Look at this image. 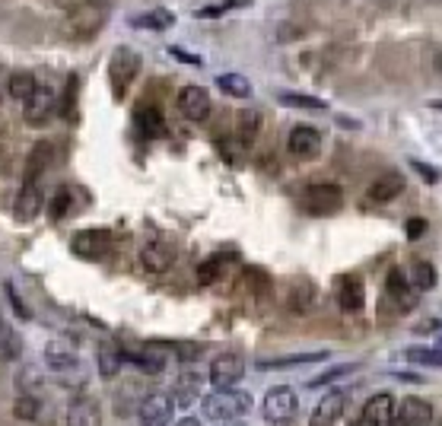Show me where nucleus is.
I'll return each mask as SVG.
<instances>
[{
	"mask_svg": "<svg viewBox=\"0 0 442 426\" xmlns=\"http://www.w3.org/2000/svg\"><path fill=\"white\" fill-rule=\"evenodd\" d=\"M252 407V395L239 388H229V391H213V395L204 398V417L210 423H236L242 413H248Z\"/></svg>",
	"mask_w": 442,
	"mask_h": 426,
	"instance_id": "nucleus-1",
	"label": "nucleus"
},
{
	"mask_svg": "<svg viewBox=\"0 0 442 426\" xmlns=\"http://www.w3.org/2000/svg\"><path fill=\"white\" fill-rule=\"evenodd\" d=\"M140 74V54L128 45H118L108 58V83H112L115 90V99H121L124 92L131 90V83L137 80Z\"/></svg>",
	"mask_w": 442,
	"mask_h": 426,
	"instance_id": "nucleus-2",
	"label": "nucleus"
},
{
	"mask_svg": "<svg viewBox=\"0 0 442 426\" xmlns=\"http://www.w3.org/2000/svg\"><path fill=\"white\" fill-rule=\"evenodd\" d=\"M309 217H331L344 207V191L338 185H309L300 197Z\"/></svg>",
	"mask_w": 442,
	"mask_h": 426,
	"instance_id": "nucleus-3",
	"label": "nucleus"
},
{
	"mask_svg": "<svg viewBox=\"0 0 442 426\" xmlns=\"http://www.w3.org/2000/svg\"><path fill=\"white\" fill-rule=\"evenodd\" d=\"M245 375V359L239 353H220V357L210 359V369H207V379L213 385V391H229L236 388Z\"/></svg>",
	"mask_w": 442,
	"mask_h": 426,
	"instance_id": "nucleus-4",
	"label": "nucleus"
},
{
	"mask_svg": "<svg viewBox=\"0 0 442 426\" xmlns=\"http://www.w3.org/2000/svg\"><path fill=\"white\" fill-rule=\"evenodd\" d=\"M300 411V398L290 385H277V388H270L264 395V404H261V413L268 423H286V420L296 417Z\"/></svg>",
	"mask_w": 442,
	"mask_h": 426,
	"instance_id": "nucleus-5",
	"label": "nucleus"
},
{
	"mask_svg": "<svg viewBox=\"0 0 442 426\" xmlns=\"http://www.w3.org/2000/svg\"><path fill=\"white\" fill-rule=\"evenodd\" d=\"M105 16H108V10H105L102 3H86V7H76V10H70V13H67L64 32H67L70 38H90L92 32L105 23Z\"/></svg>",
	"mask_w": 442,
	"mask_h": 426,
	"instance_id": "nucleus-6",
	"label": "nucleus"
},
{
	"mask_svg": "<svg viewBox=\"0 0 442 426\" xmlns=\"http://www.w3.org/2000/svg\"><path fill=\"white\" fill-rule=\"evenodd\" d=\"M179 112L181 118L188 121H207L210 112H213V99H210V92L204 90V86H185V90L179 92Z\"/></svg>",
	"mask_w": 442,
	"mask_h": 426,
	"instance_id": "nucleus-7",
	"label": "nucleus"
},
{
	"mask_svg": "<svg viewBox=\"0 0 442 426\" xmlns=\"http://www.w3.org/2000/svg\"><path fill=\"white\" fill-rule=\"evenodd\" d=\"M286 150L296 159H315L322 153V134H318V127L296 124L290 131V137H286Z\"/></svg>",
	"mask_w": 442,
	"mask_h": 426,
	"instance_id": "nucleus-8",
	"label": "nucleus"
},
{
	"mask_svg": "<svg viewBox=\"0 0 442 426\" xmlns=\"http://www.w3.org/2000/svg\"><path fill=\"white\" fill-rule=\"evenodd\" d=\"M54 108H58V96H54V90L48 86V83H35V92H32V99L26 102V121H29L32 127H42V124H48V118L54 115Z\"/></svg>",
	"mask_w": 442,
	"mask_h": 426,
	"instance_id": "nucleus-9",
	"label": "nucleus"
},
{
	"mask_svg": "<svg viewBox=\"0 0 442 426\" xmlns=\"http://www.w3.org/2000/svg\"><path fill=\"white\" fill-rule=\"evenodd\" d=\"M137 413H140L143 426H165L172 420V398L165 395V391H150V395L140 401Z\"/></svg>",
	"mask_w": 442,
	"mask_h": 426,
	"instance_id": "nucleus-10",
	"label": "nucleus"
},
{
	"mask_svg": "<svg viewBox=\"0 0 442 426\" xmlns=\"http://www.w3.org/2000/svg\"><path fill=\"white\" fill-rule=\"evenodd\" d=\"M108 245H112V236L105 229H80L70 242L74 254H80V258H102Z\"/></svg>",
	"mask_w": 442,
	"mask_h": 426,
	"instance_id": "nucleus-11",
	"label": "nucleus"
},
{
	"mask_svg": "<svg viewBox=\"0 0 442 426\" xmlns=\"http://www.w3.org/2000/svg\"><path fill=\"white\" fill-rule=\"evenodd\" d=\"M42 204H45V195H42V181H23L19 195H16V204H13L16 220H23V223L35 220L38 210H42Z\"/></svg>",
	"mask_w": 442,
	"mask_h": 426,
	"instance_id": "nucleus-12",
	"label": "nucleus"
},
{
	"mask_svg": "<svg viewBox=\"0 0 442 426\" xmlns=\"http://www.w3.org/2000/svg\"><path fill=\"white\" fill-rule=\"evenodd\" d=\"M363 423L369 426H388L391 420H395V401H391L388 391H379V395H373L366 404H363Z\"/></svg>",
	"mask_w": 442,
	"mask_h": 426,
	"instance_id": "nucleus-13",
	"label": "nucleus"
},
{
	"mask_svg": "<svg viewBox=\"0 0 442 426\" xmlns=\"http://www.w3.org/2000/svg\"><path fill=\"white\" fill-rule=\"evenodd\" d=\"M344 404H347V395H344V391H328L322 401L315 404L309 426H331L334 420L341 417V413H344Z\"/></svg>",
	"mask_w": 442,
	"mask_h": 426,
	"instance_id": "nucleus-14",
	"label": "nucleus"
},
{
	"mask_svg": "<svg viewBox=\"0 0 442 426\" xmlns=\"http://www.w3.org/2000/svg\"><path fill=\"white\" fill-rule=\"evenodd\" d=\"M363 302H366V293H363V280L360 277H341L338 280V306L344 309V312H360Z\"/></svg>",
	"mask_w": 442,
	"mask_h": 426,
	"instance_id": "nucleus-15",
	"label": "nucleus"
},
{
	"mask_svg": "<svg viewBox=\"0 0 442 426\" xmlns=\"http://www.w3.org/2000/svg\"><path fill=\"white\" fill-rule=\"evenodd\" d=\"M398 420L407 426H429L436 420L433 404L423 401V398H404L401 411H398Z\"/></svg>",
	"mask_w": 442,
	"mask_h": 426,
	"instance_id": "nucleus-16",
	"label": "nucleus"
},
{
	"mask_svg": "<svg viewBox=\"0 0 442 426\" xmlns=\"http://www.w3.org/2000/svg\"><path fill=\"white\" fill-rule=\"evenodd\" d=\"M172 261H175V248L165 245V242H150V245H143V252H140V264L147 270H153V274L169 270Z\"/></svg>",
	"mask_w": 442,
	"mask_h": 426,
	"instance_id": "nucleus-17",
	"label": "nucleus"
},
{
	"mask_svg": "<svg viewBox=\"0 0 442 426\" xmlns=\"http://www.w3.org/2000/svg\"><path fill=\"white\" fill-rule=\"evenodd\" d=\"M67 426H102V407L92 398H76L67 411Z\"/></svg>",
	"mask_w": 442,
	"mask_h": 426,
	"instance_id": "nucleus-18",
	"label": "nucleus"
},
{
	"mask_svg": "<svg viewBox=\"0 0 442 426\" xmlns=\"http://www.w3.org/2000/svg\"><path fill=\"white\" fill-rule=\"evenodd\" d=\"M404 175H398V172H385V175H379V179L369 185V201H375V204H388V201H395L401 191H404Z\"/></svg>",
	"mask_w": 442,
	"mask_h": 426,
	"instance_id": "nucleus-19",
	"label": "nucleus"
},
{
	"mask_svg": "<svg viewBox=\"0 0 442 426\" xmlns=\"http://www.w3.org/2000/svg\"><path fill=\"white\" fill-rule=\"evenodd\" d=\"M96 366H99V375H102V379H115V375L124 369V350L115 344H102L96 350Z\"/></svg>",
	"mask_w": 442,
	"mask_h": 426,
	"instance_id": "nucleus-20",
	"label": "nucleus"
},
{
	"mask_svg": "<svg viewBox=\"0 0 442 426\" xmlns=\"http://www.w3.org/2000/svg\"><path fill=\"white\" fill-rule=\"evenodd\" d=\"M45 363L51 369H58V372H67V369H76L80 366V359H76V350L70 344H60V341H54V344L45 347Z\"/></svg>",
	"mask_w": 442,
	"mask_h": 426,
	"instance_id": "nucleus-21",
	"label": "nucleus"
},
{
	"mask_svg": "<svg viewBox=\"0 0 442 426\" xmlns=\"http://www.w3.org/2000/svg\"><path fill=\"white\" fill-rule=\"evenodd\" d=\"M137 127H140L143 137H165V118L156 105H140L137 108Z\"/></svg>",
	"mask_w": 442,
	"mask_h": 426,
	"instance_id": "nucleus-22",
	"label": "nucleus"
},
{
	"mask_svg": "<svg viewBox=\"0 0 442 426\" xmlns=\"http://www.w3.org/2000/svg\"><path fill=\"white\" fill-rule=\"evenodd\" d=\"M385 290H388L391 302H395L398 309H411L414 306V296H411V284H407L404 270H388V280H385Z\"/></svg>",
	"mask_w": 442,
	"mask_h": 426,
	"instance_id": "nucleus-23",
	"label": "nucleus"
},
{
	"mask_svg": "<svg viewBox=\"0 0 442 426\" xmlns=\"http://www.w3.org/2000/svg\"><path fill=\"white\" fill-rule=\"evenodd\" d=\"M51 147L48 143H35L32 147V153H29V159H26V175H23V181H42V175H45V169H48V163H51Z\"/></svg>",
	"mask_w": 442,
	"mask_h": 426,
	"instance_id": "nucleus-24",
	"label": "nucleus"
},
{
	"mask_svg": "<svg viewBox=\"0 0 442 426\" xmlns=\"http://www.w3.org/2000/svg\"><path fill=\"white\" fill-rule=\"evenodd\" d=\"M124 363H134V366H140L147 375H159L165 372V353L163 350H140V353H124Z\"/></svg>",
	"mask_w": 442,
	"mask_h": 426,
	"instance_id": "nucleus-25",
	"label": "nucleus"
},
{
	"mask_svg": "<svg viewBox=\"0 0 442 426\" xmlns=\"http://www.w3.org/2000/svg\"><path fill=\"white\" fill-rule=\"evenodd\" d=\"M197 398H201V379H197L195 372H181L179 382H175V401H179L181 407H188V404H195Z\"/></svg>",
	"mask_w": 442,
	"mask_h": 426,
	"instance_id": "nucleus-26",
	"label": "nucleus"
},
{
	"mask_svg": "<svg viewBox=\"0 0 442 426\" xmlns=\"http://www.w3.org/2000/svg\"><path fill=\"white\" fill-rule=\"evenodd\" d=\"M328 353H293V357L277 359H258V369H286V366H302V363H322Z\"/></svg>",
	"mask_w": 442,
	"mask_h": 426,
	"instance_id": "nucleus-27",
	"label": "nucleus"
},
{
	"mask_svg": "<svg viewBox=\"0 0 442 426\" xmlns=\"http://www.w3.org/2000/svg\"><path fill=\"white\" fill-rule=\"evenodd\" d=\"M35 83H38V80L29 74V70H16V74L10 76V83H7V86H10V96H13L16 102H29L32 92H35Z\"/></svg>",
	"mask_w": 442,
	"mask_h": 426,
	"instance_id": "nucleus-28",
	"label": "nucleus"
},
{
	"mask_svg": "<svg viewBox=\"0 0 442 426\" xmlns=\"http://www.w3.org/2000/svg\"><path fill=\"white\" fill-rule=\"evenodd\" d=\"M217 86L233 99H248L252 96V80H245L242 74H220L217 76Z\"/></svg>",
	"mask_w": 442,
	"mask_h": 426,
	"instance_id": "nucleus-29",
	"label": "nucleus"
},
{
	"mask_svg": "<svg viewBox=\"0 0 442 426\" xmlns=\"http://www.w3.org/2000/svg\"><path fill=\"white\" fill-rule=\"evenodd\" d=\"M280 102L290 108H306V112H328V102L318 96H306V92H280Z\"/></svg>",
	"mask_w": 442,
	"mask_h": 426,
	"instance_id": "nucleus-30",
	"label": "nucleus"
},
{
	"mask_svg": "<svg viewBox=\"0 0 442 426\" xmlns=\"http://www.w3.org/2000/svg\"><path fill=\"white\" fill-rule=\"evenodd\" d=\"M131 23H134L137 29H156V32H163V29H169V26L175 23V16L169 13V10H150V13H143V16H134Z\"/></svg>",
	"mask_w": 442,
	"mask_h": 426,
	"instance_id": "nucleus-31",
	"label": "nucleus"
},
{
	"mask_svg": "<svg viewBox=\"0 0 442 426\" xmlns=\"http://www.w3.org/2000/svg\"><path fill=\"white\" fill-rule=\"evenodd\" d=\"M411 284L417 286L420 293H427L436 286V268L429 261H414L411 264Z\"/></svg>",
	"mask_w": 442,
	"mask_h": 426,
	"instance_id": "nucleus-32",
	"label": "nucleus"
},
{
	"mask_svg": "<svg viewBox=\"0 0 442 426\" xmlns=\"http://www.w3.org/2000/svg\"><path fill=\"white\" fill-rule=\"evenodd\" d=\"M252 0H217V3H207V7L195 10L197 19H220V16H226L229 10H239V7H248Z\"/></svg>",
	"mask_w": 442,
	"mask_h": 426,
	"instance_id": "nucleus-33",
	"label": "nucleus"
},
{
	"mask_svg": "<svg viewBox=\"0 0 442 426\" xmlns=\"http://www.w3.org/2000/svg\"><path fill=\"white\" fill-rule=\"evenodd\" d=\"M404 359L407 363H417V366H439L442 363V353L439 347H411V350H404Z\"/></svg>",
	"mask_w": 442,
	"mask_h": 426,
	"instance_id": "nucleus-34",
	"label": "nucleus"
},
{
	"mask_svg": "<svg viewBox=\"0 0 442 426\" xmlns=\"http://www.w3.org/2000/svg\"><path fill=\"white\" fill-rule=\"evenodd\" d=\"M223 264H226L223 254H213V258H207V261L197 268V284H201V286L217 284V277L223 274Z\"/></svg>",
	"mask_w": 442,
	"mask_h": 426,
	"instance_id": "nucleus-35",
	"label": "nucleus"
},
{
	"mask_svg": "<svg viewBox=\"0 0 442 426\" xmlns=\"http://www.w3.org/2000/svg\"><path fill=\"white\" fill-rule=\"evenodd\" d=\"M312 302H315L312 284H296V286L290 290V309H293V312H306Z\"/></svg>",
	"mask_w": 442,
	"mask_h": 426,
	"instance_id": "nucleus-36",
	"label": "nucleus"
},
{
	"mask_svg": "<svg viewBox=\"0 0 442 426\" xmlns=\"http://www.w3.org/2000/svg\"><path fill=\"white\" fill-rule=\"evenodd\" d=\"M258 127H261V118H258L255 112H242L239 115V140L252 143L258 137Z\"/></svg>",
	"mask_w": 442,
	"mask_h": 426,
	"instance_id": "nucleus-37",
	"label": "nucleus"
},
{
	"mask_svg": "<svg viewBox=\"0 0 442 426\" xmlns=\"http://www.w3.org/2000/svg\"><path fill=\"white\" fill-rule=\"evenodd\" d=\"M13 413H16L19 420H35V413H38V398L19 395V398H16V404H13Z\"/></svg>",
	"mask_w": 442,
	"mask_h": 426,
	"instance_id": "nucleus-38",
	"label": "nucleus"
},
{
	"mask_svg": "<svg viewBox=\"0 0 442 426\" xmlns=\"http://www.w3.org/2000/svg\"><path fill=\"white\" fill-rule=\"evenodd\" d=\"M67 210H70V191H67V188H60L58 195L51 197V217L64 220V217H67Z\"/></svg>",
	"mask_w": 442,
	"mask_h": 426,
	"instance_id": "nucleus-39",
	"label": "nucleus"
},
{
	"mask_svg": "<svg viewBox=\"0 0 442 426\" xmlns=\"http://www.w3.org/2000/svg\"><path fill=\"white\" fill-rule=\"evenodd\" d=\"M76 86H80V76L70 74L67 76V96H64V105H60V112L64 118H74V99H76Z\"/></svg>",
	"mask_w": 442,
	"mask_h": 426,
	"instance_id": "nucleus-40",
	"label": "nucleus"
},
{
	"mask_svg": "<svg viewBox=\"0 0 442 426\" xmlns=\"http://www.w3.org/2000/svg\"><path fill=\"white\" fill-rule=\"evenodd\" d=\"M357 366H350V363H341V366H334V369H328L325 375H318V379H312L309 385L312 388H318V385H328V382H334V379H341V375H347V372H353Z\"/></svg>",
	"mask_w": 442,
	"mask_h": 426,
	"instance_id": "nucleus-41",
	"label": "nucleus"
},
{
	"mask_svg": "<svg viewBox=\"0 0 442 426\" xmlns=\"http://www.w3.org/2000/svg\"><path fill=\"white\" fill-rule=\"evenodd\" d=\"M169 54L179 58V60H185V64H191V67H204L201 54H191V51H185V48H179V45H169Z\"/></svg>",
	"mask_w": 442,
	"mask_h": 426,
	"instance_id": "nucleus-42",
	"label": "nucleus"
},
{
	"mask_svg": "<svg viewBox=\"0 0 442 426\" xmlns=\"http://www.w3.org/2000/svg\"><path fill=\"white\" fill-rule=\"evenodd\" d=\"M411 165H414V169H417V172H420V179H423V181H436V179H439V175H436V169H429V165H423V163H420V159H411Z\"/></svg>",
	"mask_w": 442,
	"mask_h": 426,
	"instance_id": "nucleus-43",
	"label": "nucleus"
},
{
	"mask_svg": "<svg viewBox=\"0 0 442 426\" xmlns=\"http://www.w3.org/2000/svg\"><path fill=\"white\" fill-rule=\"evenodd\" d=\"M7 296H10V302H13L16 315H19V318H29V309H26L23 302H19V296H16V290H13V286H10V284H7Z\"/></svg>",
	"mask_w": 442,
	"mask_h": 426,
	"instance_id": "nucleus-44",
	"label": "nucleus"
},
{
	"mask_svg": "<svg viewBox=\"0 0 442 426\" xmlns=\"http://www.w3.org/2000/svg\"><path fill=\"white\" fill-rule=\"evenodd\" d=\"M423 229H427V223H423V220H411V223H407V236H411V239H420V236H423Z\"/></svg>",
	"mask_w": 442,
	"mask_h": 426,
	"instance_id": "nucleus-45",
	"label": "nucleus"
},
{
	"mask_svg": "<svg viewBox=\"0 0 442 426\" xmlns=\"http://www.w3.org/2000/svg\"><path fill=\"white\" fill-rule=\"evenodd\" d=\"M175 426H204V423H201V420H195V417H181Z\"/></svg>",
	"mask_w": 442,
	"mask_h": 426,
	"instance_id": "nucleus-46",
	"label": "nucleus"
},
{
	"mask_svg": "<svg viewBox=\"0 0 442 426\" xmlns=\"http://www.w3.org/2000/svg\"><path fill=\"white\" fill-rule=\"evenodd\" d=\"M388 426H407V423H401V420H391V423Z\"/></svg>",
	"mask_w": 442,
	"mask_h": 426,
	"instance_id": "nucleus-47",
	"label": "nucleus"
},
{
	"mask_svg": "<svg viewBox=\"0 0 442 426\" xmlns=\"http://www.w3.org/2000/svg\"><path fill=\"white\" fill-rule=\"evenodd\" d=\"M350 426H369V423H363V420H357V423H350Z\"/></svg>",
	"mask_w": 442,
	"mask_h": 426,
	"instance_id": "nucleus-48",
	"label": "nucleus"
},
{
	"mask_svg": "<svg viewBox=\"0 0 442 426\" xmlns=\"http://www.w3.org/2000/svg\"><path fill=\"white\" fill-rule=\"evenodd\" d=\"M226 426H245V423H226Z\"/></svg>",
	"mask_w": 442,
	"mask_h": 426,
	"instance_id": "nucleus-49",
	"label": "nucleus"
}]
</instances>
